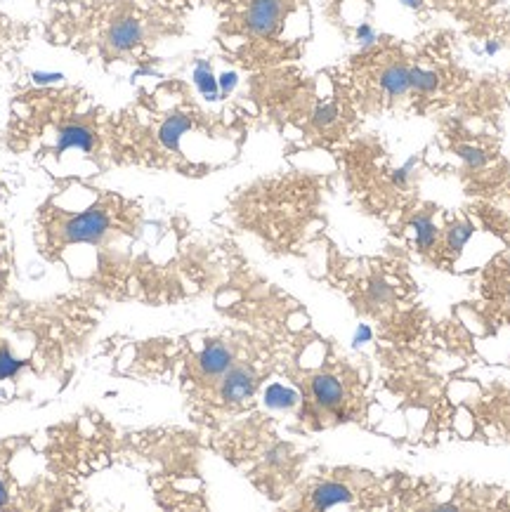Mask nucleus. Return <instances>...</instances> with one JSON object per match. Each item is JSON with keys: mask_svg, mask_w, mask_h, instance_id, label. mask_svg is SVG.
<instances>
[{"mask_svg": "<svg viewBox=\"0 0 510 512\" xmlns=\"http://www.w3.org/2000/svg\"><path fill=\"white\" fill-rule=\"evenodd\" d=\"M289 376L300 395L298 418L310 428H329L355 418V378L343 361L326 359L317 366L298 364Z\"/></svg>", "mask_w": 510, "mask_h": 512, "instance_id": "39448f33", "label": "nucleus"}, {"mask_svg": "<svg viewBox=\"0 0 510 512\" xmlns=\"http://www.w3.org/2000/svg\"><path fill=\"white\" fill-rule=\"evenodd\" d=\"M470 234H473V227L470 225H459L451 229L449 234V248H454V251H461L463 246H466V241L470 239Z\"/></svg>", "mask_w": 510, "mask_h": 512, "instance_id": "4468645a", "label": "nucleus"}, {"mask_svg": "<svg viewBox=\"0 0 510 512\" xmlns=\"http://www.w3.org/2000/svg\"><path fill=\"white\" fill-rule=\"evenodd\" d=\"M258 345L260 340L251 338L248 333L225 331L204 338L199 345L187 347L185 357L180 359V383L189 409H194L220 383V378Z\"/></svg>", "mask_w": 510, "mask_h": 512, "instance_id": "423d86ee", "label": "nucleus"}, {"mask_svg": "<svg viewBox=\"0 0 510 512\" xmlns=\"http://www.w3.org/2000/svg\"><path fill=\"white\" fill-rule=\"evenodd\" d=\"M3 199H5V187L0 185V203H3Z\"/></svg>", "mask_w": 510, "mask_h": 512, "instance_id": "aec40b11", "label": "nucleus"}, {"mask_svg": "<svg viewBox=\"0 0 510 512\" xmlns=\"http://www.w3.org/2000/svg\"><path fill=\"white\" fill-rule=\"evenodd\" d=\"M142 208L88 180L57 182L36 210L34 241L52 265H62L81 291L102 303H154L147 269L135 258Z\"/></svg>", "mask_w": 510, "mask_h": 512, "instance_id": "f257e3e1", "label": "nucleus"}, {"mask_svg": "<svg viewBox=\"0 0 510 512\" xmlns=\"http://www.w3.org/2000/svg\"><path fill=\"white\" fill-rule=\"evenodd\" d=\"M357 41L362 43V48L366 50V48H371V45L376 43V31H374V26L371 24H362V26H357Z\"/></svg>", "mask_w": 510, "mask_h": 512, "instance_id": "2eb2a0df", "label": "nucleus"}, {"mask_svg": "<svg viewBox=\"0 0 510 512\" xmlns=\"http://www.w3.org/2000/svg\"><path fill=\"white\" fill-rule=\"evenodd\" d=\"M400 3L407 5V8H418V0H400Z\"/></svg>", "mask_w": 510, "mask_h": 512, "instance_id": "6ab92c4d", "label": "nucleus"}, {"mask_svg": "<svg viewBox=\"0 0 510 512\" xmlns=\"http://www.w3.org/2000/svg\"><path fill=\"white\" fill-rule=\"evenodd\" d=\"M369 338H371L369 326H359V331H357V340H369Z\"/></svg>", "mask_w": 510, "mask_h": 512, "instance_id": "a211bd4d", "label": "nucleus"}, {"mask_svg": "<svg viewBox=\"0 0 510 512\" xmlns=\"http://www.w3.org/2000/svg\"><path fill=\"white\" fill-rule=\"evenodd\" d=\"M15 300V251L8 229L0 222V321L5 319Z\"/></svg>", "mask_w": 510, "mask_h": 512, "instance_id": "1a4fd4ad", "label": "nucleus"}, {"mask_svg": "<svg viewBox=\"0 0 510 512\" xmlns=\"http://www.w3.org/2000/svg\"><path fill=\"white\" fill-rule=\"evenodd\" d=\"M26 442V435L0 439V508L19 510L22 508V484H19L15 458Z\"/></svg>", "mask_w": 510, "mask_h": 512, "instance_id": "6e6552de", "label": "nucleus"}, {"mask_svg": "<svg viewBox=\"0 0 510 512\" xmlns=\"http://www.w3.org/2000/svg\"><path fill=\"white\" fill-rule=\"evenodd\" d=\"M286 15L284 0H251L241 17V29L258 41H270L279 34Z\"/></svg>", "mask_w": 510, "mask_h": 512, "instance_id": "0eeeda50", "label": "nucleus"}, {"mask_svg": "<svg viewBox=\"0 0 510 512\" xmlns=\"http://www.w3.org/2000/svg\"><path fill=\"white\" fill-rule=\"evenodd\" d=\"M501 50V43H496V41H489L487 45H485V52L487 55H496V52Z\"/></svg>", "mask_w": 510, "mask_h": 512, "instance_id": "f3484780", "label": "nucleus"}, {"mask_svg": "<svg viewBox=\"0 0 510 512\" xmlns=\"http://www.w3.org/2000/svg\"><path fill=\"white\" fill-rule=\"evenodd\" d=\"M461 152V156L470 163V166H482V163H485V156H482V152H477V149H461Z\"/></svg>", "mask_w": 510, "mask_h": 512, "instance_id": "dca6fc26", "label": "nucleus"}, {"mask_svg": "<svg viewBox=\"0 0 510 512\" xmlns=\"http://www.w3.org/2000/svg\"><path fill=\"white\" fill-rule=\"evenodd\" d=\"M440 78L433 71H423V69H414L411 71V88L421 90V93H430V90L437 88Z\"/></svg>", "mask_w": 510, "mask_h": 512, "instance_id": "ddd939ff", "label": "nucleus"}, {"mask_svg": "<svg viewBox=\"0 0 510 512\" xmlns=\"http://www.w3.org/2000/svg\"><path fill=\"white\" fill-rule=\"evenodd\" d=\"M26 43H29V29L19 24L17 19L0 12V67L10 62Z\"/></svg>", "mask_w": 510, "mask_h": 512, "instance_id": "9d476101", "label": "nucleus"}, {"mask_svg": "<svg viewBox=\"0 0 510 512\" xmlns=\"http://www.w3.org/2000/svg\"><path fill=\"white\" fill-rule=\"evenodd\" d=\"M3 142L57 182L88 180L116 168L114 114L78 85L17 90Z\"/></svg>", "mask_w": 510, "mask_h": 512, "instance_id": "f03ea898", "label": "nucleus"}, {"mask_svg": "<svg viewBox=\"0 0 510 512\" xmlns=\"http://www.w3.org/2000/svg\"><path fill=\"white\" fill-rule=\"evenodd\" d=\"M163 34L161 17L145 0H93L50 19V43L88 57L102 67L145 64Z\"/></svg>", "mask_w": 510, "mask_h": 512, "instance_id": "7ed1b4c3", "label": "nucleus"}, {"mask_svg": "<svg viewBox=\"0 0 510 512\" xmlns=\"http://www.w3.org/2000/svg\"><path fill=\"white\" fill-rule=\"evenodd\" d=\"M215 449L232 461L265 496H286L298 482V449L274 432L267 416H253L220 430Z\"/></svg>", "mask_w": 510, "mask_h": 512, "instance_id": "20e7f679", "label": "nucleus"}, {"mask_svg": "<svg viewBox=\"0 0 510 512\" xmlns=\"http://www.w3.org/2000/svg\"><path fill=\"white\" fill-rule=\"evenodd\" d=\"M414 232H416V244L418 248H423V251H428V248L435 246L437 241V227L433 225V220L425 218V215H418L414 220Z\"/></svg>", "mask_w": 510, "mask_h": 512, "instance_id": "f8f14e48", "label": "nucleus"}, {"mask_svg": "<svg viewBox=\"0 0 510 512\" xmlns=\"http://www.w3.org/2000/svg\"><path fill=\"white\" fill-rule=\"evenodd\" d=\"M381 85L385 93L404 95L411 88V71L407 67H388L381 74Z\"/></svg>", "mask_w": 510, "mask_h": 512, "instance_id": "9b49d317", "label": "nucleus"}]
</instances>
